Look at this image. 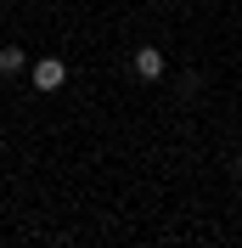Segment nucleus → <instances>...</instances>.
<instances>
[{
  "label": "nucleus",
  "instance_id": "f03ea898",
  "mask_svg": "<svg viewBox=\"0 0 242 248\" xmlns=\"http://www.w3.org/2000/svg\"><path fill=\"white\" fill-rule=\"evenodd\" d=\"M130 68H136L141 79H164V68H169V62H164V51H158V46H141L136 57H130Z\"/></svg>",
  "mask_w": 242,
  "mask_h": 248
},
{
  "label": "nucleus",
  "instance_id": "f257e3e1",
  "mask_svg": "<svg viewBox=\"0 0 242 248\" xmlns=\"http://www.w3.org/2000/svg\"><path fill=\"white\" fill-rule=\"evenodd\" d=\"M29 79H34V91H62V85H68V62L62 57H40L29 68Z\"/></svg>",
  "mask_w": 242,
  "mask_h": 248
},
{
  "label": "nucleus",
  "instance_id": "7ed1b4c3",
  "mask_svg": "<svg viewBox=\"0 0 242 248\" xmlns=\"http://www.w3.org/2000/svg\"><path fill=\"white\" fill-rule=\"evenodd\" d=\"M23 68H29V57H23V51H17V46H0V79H17Z\"/></svg>",
  "mask_w": 242,
  "mask_h": 248
}]
</instances>
